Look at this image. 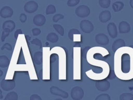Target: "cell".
<instances>
[{
  "instance_id": "cell-1",
  "label": "cell",
  "mask_w": 133,
  "mask_h": 100,
  "mask_svg": "<svg viewBox=\"0 0 133 100\" xmlns=\"http://www.w3.org/2000/svg\"><path fill=\"white\" fill-rule=\"evenodd\" d=\"M114 72L118 79L128 81L133 79V48L126 46L118 48L114 57Z\"/></svg>"
},
{
  "instance_id": "cell-2",
  "label": "cell",
  "mask_w": 133,
  "mask_h": 100,
  "mask_svg": "<svg viewBox=\"0 0 133 100\" xmlns=\"http://www.w3.org/2000/svg\"><path fill=\"white\" fill-rule=\"evenodd\" d=\"M84 95V90L79 86H75L71 90V97L73 100H81Z\"/></svg>"
},
{
  "instance_id": "cell-3",
  "label": "cell",
  "mask_w": 133,
  "mask_h": 100,
  "mask_svg": "<svg viewBox=\"0 0 133 100\" xmlns=\"http://www.w3.org/2000/svg\"><path fill=\"white\" fill-rule=\"evenodd\" d=\"M75 12L77 17L80 18H85L89 15L90 10L87 6L81 5L76 8Z\"/></svg>"
},
{
  "instance_id": "cell-4",
  "label": "cell",
  "mask_w": 133,
  "mask_h": 100,
  "mask_svg": "<svg viewBox=\"0 0 133 100\" xmlns=\"http://www.w3.org/2000/svg\"><path fill=\"white\" fill-rule=\"evenodd\" d=\"M79 27L81 30L86 33H89L91 32L94 29L92 23L88 20H83L79 23Z\"/></svg>"
},
{
  "instance_id": "cell-5",
  "label": "cell",
  "mask_w": 133,
  "mask_h": 100,
  "mask_svg": "<svg viewBox=\"0 0 133 100\" xmlns=\"http://www.w3.org/2000/svg\"><path fill=\"white\" fill-rule=\"evenodd\" d=\"M16 86L15 81L3 79L1 81V88L5 91H9L13 90Z\"/></svg>"
},
{
  "instance_id": "cell-6",
  "label": "cell",
  "mask_w": 133,
  "mask_h": 100,
  "mask_svg": "<svg viewBox=\"0 0 133 100\" xmlns=\"http://www.w3.org/2000/svg\"><path fill=\"white\" fill-rule=\"evenodd\" d=\"M96 89L100 92H105L108 90L110 87V82L106 79L97 81L95 82Z\"/></svg>"
},
{
  "instance_id": "cell-7",
  "label": "cell",
  "mask_w": 133,
  "mask_h": 100,
  "mask_svg": "<svg viewBox=\"0 0 133 100\" xmlns=\"http://www.w3.org/2000/svg\"><path fill=\"white\" fill-rule=\"evenodd\" d=\"M38 4L34 1H30L26 2L24 5V10L29 14L35 12L38 9Z\"/></svg>"
},
{
  "instance_id": "cell-8",
  "label": "cell",
  "mask_w": 133,
  "mask_h": 100,
  "mask_svg": "<svg viewBox=\"0 0 133 100\" xmlns=\"http://www.w3.org/2000/svg\"><path fill=\"white\" fill-rule=\"evenodd\" d=\"M50 93L56 96H60L63 98H67L69 97L68 92L63 91L56 86H52L50 88Z\"/></svg>"
},
{
  "instance_id": "cell-9",
  "label": "cell",
  "mask_w": 133,
  "mask_h": 100,
  "mask_svg": "<svg viewBox=\"0 0 133 100\" xmlns=\"http://www.w3.org/2000/svg\"><path fill=\"white\" fill-rule=\"evenodd\" d=\"M95 41L100 45L105 46L109 43V39L106 34L98 33L95 36Z\"/></svg>"
},
{
  "instance_id": "cell-10",
  "label": "cell",
  "mask_w": 133,
  "mask_h": 100,
  "mask_svg": "<svg viewBox=\"0 0 133 100\" xmlns=\"http://www.w3.org/2000/svg\"><path fill=\"white\" fill-rule=\"evenodd\" d=\"M14 14L12 9L8 6L3 7L0 10V16L3 18H8L11 17Z\"/></svg>"
},
{
  "instance_id": "cell-11",
  "label": "cell",
  "mask_w": 133,
  "mask_h": 100,
  "mask_svg": "<svg viewBox=\"0 0 133 100\" xmlns=\"http://www.w3.org/2000/svg\"><path fill=\"white\" fill-rule=\"evenodd\" d=\"M46 19L45 17L43 14H37L34 17L33 19V23L38 27L43 26L46 23Z\"/></svg>"
},
{
  "instance_id": "cell-12",
  "label": "cell",
  "mask_w": 133,
  "mask_h": 100,
  "mask_svg": "<svg viewBox=\"0 0 133 100\" xmlns=\"http://www.w3.org/2000/svg\"><path fill=\"white\" fill-rule=\"evenodd\" d=\"M107 31L111 38L114 39L117 35V27L114 22H110L107 26Z\"/></svg>"
},
{
  "instance_id": "cell-13",
  "label": "cell",
  "mask_w": 133,
  "mask_h": 100,
  "mask_svg": "<svg viewBox=\"0 0 133 100\" xmlns=\"http://www.w3.org/2000/svg\"><path fill=\"white\" fill-rule=\"evenodd\" d=\"M130 26L127 21H122L119 22L118 25V30L120 33H127L130 31Z\"/></svg>"
},
{
  "instance_id": "cell-14",
  "label": "cell",
  "mask_w": 133,
  "mask_h": 100,
  "mask_svg": "<svg viewBox=\"0 0 133 100\" xmlns=\"http://www.w3.org/2000/svg\"><path fill=\"white\" fill-rule=\"evenodd\" d=\"M111 18V12L109 10L102 11L99 15V19L102 23H106Z\"/></svg>"
},
{
  "instance_id": "cell-15",
  "label": "cell",
  "mask_w": 133,
  "mask_h": 100,
  "mask_svg": "<svg viewBox=\"0 0 133 100\" xmlns=\"http://www.w3.org/2000/svg\"><path fill=\"white\" fill-rule=\"evenodd\" d=\"M125 46V42L124 40L118 39L114 41L112 45V49L113 52H115L118 48Z\"/></svg>"
},
{
  "instance_id": "cell-16",
  "label": "cell",
  "mask_w": 133,
  "mask_h": 100,
  "mask_svg": "<svg viewBox=\"0 0 133 100\" xmlns=\"http://www.w3.org/2000/svg\"><path fill=\"white\" fill-rule=\"evenodd\" d=\"M33 60L36 65H41L43 63V53L41 51L36 52L34 53Z\"/></svg>"
},
{
  "instance_id": "cell-17",
  "label": "cell",
  "mask_w": 133,
  "mask_h": 100,
  "mask_svg": "<svg viewBox=\"0 0 133 100\" xmlns=\"http://www.w3.org/2000/svg\"><path fill=\"white\" fill-rule=\"evenodd\" d=\"M15 27H16L15 22L14 21L11 20H6V21H4L3 23V25H2L3 29H4L6 28H8L10 30L11 32L14 31Z\"/></svg>"
},
{
  "instance_id": "cell-18",
  "label": "cell",
  "mask_w": 133,
  "mask_h": 100,
  "mask_svg": "<svg viewBox=\"0 0 133 100\" xmlns=\"http://www.w3.org/2000/svg\"><path fill=\"white\" fill-rule=\"evenodd\" d=\"M46 39L47 41L52 43H55L58 42L59 37L56 33L54 32H50L47 34Z\"/></svg>"
},
{
  "instance_id": "cell-19",
  "label": "cell",
  "mask_w": 133,
  "mask_h": 100,
  "mask_svg": "<svg viewBox=\"0 0 133 100\" xmlns=\"http://www.w3.org/2000/svg\"><path fill=\"white\" fill-rule=\"evenodd\" d=\"M10 61L5 55L0 56V67L4 68L9 66Z\"/></svg>"
},
{
  "instance_id": "cell-20",
  "label": "cell",
  "mask_w": 133,
  "mask_h": 100,
  "mask_svg": "<svg viewBox=\"0 0 133 100\" xmlns=\"http://www.w3.org/2000/svg\"><path fill=\"white\" fill-rule=\"evenodd\" d=\"M124 4L123 2L120 1H117L114 2L112 4V8L114 12H118L121 11L124 7Z\"/></svg>"
},
{
  "instance_id": "cell-21",
  "label": "cell",
  "mask_w": 133,
  "mask_h": 100,
  "mask_svg": "<svg viewBox=\"0 0 133 100\" xmlns=\"http://www.w3.org/2000/svg\"><path fill=\"white\" fill-rule=\"evenodd\" d=\"M18 94L14 92H10L6 94L4 99L5 100H18Z\"/></svg>"
},
{
  "instance_id": "cell-22",
  "label": "cell",
  "mask_w": 133,
  "mask_h": 100,
  "mask_svg": "<svg viewBox=\"0 0 133 100\" xmlns=\"http://www.w3.org/2000/svg\"><path fill=\"white\" fill-rule=\"evenodd\" d=\"M119 100H132L133 94L130 93H124L120 95Z\"/></svg>"
},
{
  "instance_id": "cell-23",
  "label": "cell",
  "mask_w": 133,
  "mask_h": 100,
  "mask_svg": "<svg viewBox=\"0 0 133 100\" xmlns=\"http://www.w3.org/2000/svg\"><path fill=\"white\" fill-rule=\"evenodd\" d=\"M54 29L61 36L64 35V28L63 27L59 24H55L53 26Z\"/></svg>"
},
{
  "instance_id": "cell-24",
  "label": "cell",
  "mask_w": 133,
  "mask_h": 100,
  "mask_svg": "<svg viewBox=\"0 0 133 100\" xmlns=\"http://www.w3.org/2000/svg\"><path fill=\"white\" fill-rule=\"evenodd\" d=\"M56 11V7L52 5L49 4L47 6L46 9V15H50V14H54Z\"/></svg>"
},
{
  "instance_id": "cell-25",
  "label": "cell",
  "mask_w": 133,
  "mask_h": 100,
  "mask_svg": "<svg viewBox=\"0 0 133 100\" xmlns=\"http://www.w3.org/2000/svg\"><path fill=\"white\" fill-rule=\"evenodd\" d=\"M75 34H80V32L76 29H72L68 32V37L70 40L73 41V35Z\"/></svg>"
},
{
  "instance_id": "cell-26",
  "label": "cell",
  "mask_w": 133,
  "mask_h": 100,
  "mask_svg": "<svg viewBox=\"0 0 133 100\" xmlns=\"http://www.w3.org/2000/svg\"><path fill=\"white\" fill-rule=\"evenodd\" d=\"M10 32H11L10 30L8 28H6L3 29V30L2 31V35H1V41H2V42H4L5 41L6 38L9 35Z\"/></svg>"
},
{
  "instance_id": "cell-27",
  "label": "cell",
  "mask_w": 133,
  "mask_h": 100,
  "mask_svg": "<svg viewBox=\"0 0 133 100\" xmlns=\"http://www.w3.org/2000/svg\"><path fill=\"white\" fill-rule=\"evenodd\" d=\"M110 3V0H99V4L103 8H108L109 7Z\"/></svg>"
},
{
  "instance_id": "cell-28",
  "label": "cell",
  "mask_w": 133,
  "mask_h": 100,
  "mask_svg": "<svg viewBox=\"0 0 133 100\" xmlns=\"http://www.w3.org/2000/svg\"><path fill=\"white\" fill-rule=\"evenodd\" d=\"M95 100H111V97L108 94L103 93L97 96Z\"/></svg>"
},
{
  "instance_id": "cell-29",
  "label": "cell",
  "mask_w": 133,
  "mask_h": 100,
  "mask_svg": "<svg viewBox=\"0 0 133 100\" xmlns=\"http://www.w3.org/2000/svg\"><path fill=\"white\" fill-rule=\"evenodd\" d=\"M64 18V16L61 14H57L52 17V20L55 22H57L60 20Z\"/></svg>"
},
{
  "instance_id": "cell-30",
  "label": "cell",
  "mask_w": 133,
  "mask_h": 100,
  "mask_svg": "<svg viewBox=\"0 0 133 100\" xmlns=\"http://www.w3.org/2000/svg\"><path fill=\"white\" fill-rule=\"evenodd\" d=\"M80 2V0H68L67 5L70 7H74L77 5Z\"/></svg>"
},
{
  "instance_id": "cell-31",
  "label": "cell",
  "mask_w": 133,
  "mask_h": 100,
  "mask_svg": "<svg viewBox=\"0 0 133 100\" xmlns=\"http://www.w3.org/2000/svg\"><path fill=\"white\" fill-rule=\"evenodd\" d=\"M31 43L32 44H34V45H35L36 46H38L39 47V48H41L42 47V42L40 40H39L37 38H35V39H34L31 42Z\"/></svg>"
},
{
  "instance_id": "cell-32",
  "label": "cell",
  "mask_w": 133,
  "mask_h": 100,
  "mask_svg": "<svg viewBox=\"0 0 133 100\" xmlns=\"http://www.w3.org/2000/svg\"><path fill=\"white\" fill-rule=\"evenodd\" d=\"M4 49H6L8 51H12V46L9 43H6L1 47V50H4Z\"/></svg>"
},
{
  "instance_id": "cell-33",
  "label": "cell",
  "mask_w": 133,
  "mask_h": 100,
  "mask_svg": "<svg viewBox=\"0 0 133 100\" xmlns=\"http://www.w3.org/2000/svg\"><path fill=\"white\" fill-rule=\"evenodd\" d=\"M32 33L34 36H37L40 34V33H41V31L39 29L35 28L32 29Z\"/></svg>"
},
{
  "instance_id": "cell-34",
  "label": "cell",
  "mask_w": 133,
  "mask_h": 100,
  "mask_svg": "<svg viewBox=\"0 0 133 100\" xmlns=\"http://www.w3.org/2000/svg\"><path fill=\"white\" fill-rule=\"evenodd\" d=\"M26 20H27L26 15L24 13L21 14L19 17V20L20 21V22L22 23H24L26 21Z\"/></svg>"
},
{
  "instance_id": "cell-35",
  "label": "cell",
  "mask_w": 133,
  "mask_h": 100,
  "mask_svg": "<svg viewBox=\"0 0 133 100\" xmlns=\"http://www.w3.org/2000/svg\"><path fill=\"white\" fill-rule=\"evenodd\" d=\"M30 100H42V98L36 94H33L30 97Z\"/></svg>"
},
{
  "instance_id": "cell-36",
  "label": "cell",
  "mask_w": 133,
  "mask_h": 100,
  "mask_svg": "<svg viewBox=\"0 0 133 100\" xmlns=\"http://www.w3.org/2000/svg\"><path fill=\"white\" fill-rule=\"evenodd\" d=\"M92 70L94 72H96V73H101L102 71V69L101 67H92Z\"/></svg>"
},
{
  "instance_id": "cell-37",
  "label": "cell",
  "mask_w": 133,
  "mask_h": 100,
  "mask_svg": "<svg viewBox=\"0 0 133 100\" xmlns=\"http://www.w3.org/2000/svg\"><path fill=\"white\" fill-rule=\"evenodd\" d=\"M116 76V74L115 73V72H114V70H111L109 73V75L108 76V78L110 79H113Z\"/></svg>"
},
{
  "instance_id": "cell-38",
  "label": "cell",
  "mask_w": 133,
  "mask_h": 100,
  "mask_svg": "<svg viewBox=\"0 0 133 100\" xmlns=\"http://www.w3.org/2000/svg\"><path fill=\"white\" fill-rule=\"evenodd\" d=\"M22 30H21V29H17V30L15 31V33H14V37H15V39L17 40L18 35H19V34H22Z\"/></svg>"
},
{
  "instance_id": "cell-39",
  "label": "cell",
  "mask_w": 133,
  "mask_h": 100,
  "mask_svg": "<svg viewBox=\"0 0 133 100\" xmlns=\"http://www.w3.org/2000/svg\"><path fill=\"white\" fill-rule=\"evenodd\" d=\"M90 48V47H89V46H87V47H86L85 48L83 49V51H82V55L83 56V57H85V56H86L88 50Z\"/></svg>"
},
{
  "instance_id": "cell-40",
  "label": "cell",
  "mask_w": 133,
  "mask_h": 100,
  "mask_svg": "<svg viewBox=\"0 0 133 100\" xmlns=\"http://www.w3.org/2000/svg\"><path fill=\"white\" fill-rule=\"evenodd\" d=\"M129 4H130V7L133 9V0H130Z\"/></svg>"
},
{
  "instance_id": "cell-41",
  "label": "cell",
  "mask_w": 133,
  "mask_h": 100,
  "mask_svg": "<svg viewBox=\"0 0 133 100\" xmlns=\"http://www.w3.org/2000/svg\"><path fill=\"white\" fill-rule=\"evenodd\" d=\"M74 46L75 47H76V46H80V44H79V43H78V42H76V44H75V45H74Z\"/></svg>"
},
{
  "instance_id": "cell-42",
  "label": "cell",
  "mask_w": 133,
  "mask_h": 100,
  "mask_svg": "<svg viewBox=\"0 0 133 100\" xmlns=\"http://www.w3.org/2000/svg\"><path fill=\"white\" fill-rule=\"evenodd\" d=\"M3 75V71L2 70H0V77H2Z\"/></svg>"
},
{
  "instance_id": "cell-43",
  "label": "cell",
  "mask_w": 133,
  "mask_h": 100,
  "mask_svg": "<svg viewBox=\"0 0 133 100\" xmlns=\"http://www.w3.org/2000/svg\"><path fill=\"white\" fill-rule=\"evenodd\" d=\"M0 93H1V97L0 98H2V91L0 90Z\"/></svg>"
},
{
  "instance_id": "cell-44",
  "label": "cell",
  "mask_w": 133,
  "mask_h": 100,
  "mask_svg": "<svg viewBox=\"0 0 133 100\" xmlns=\"http://www.w3.org/2000/svg\"><path fill=\"white\" fill-rule=\"evenodd\" d=\"M129 46H131V47H132V48H133V45H129Z\"/></svg>"
}]
</instances>
